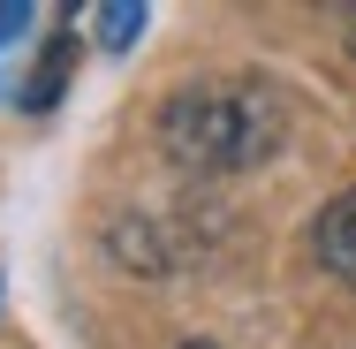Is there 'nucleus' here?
Here are the masks:
<instances>
[{"label": "nucleus", "instance_id": "1", "mask_svg": "<svg viewBox=\"0 0 356 349\" xmlns=\"http://www.w3.org/2000/svg\"><path fill=\"white\" fill-rule=\"evenodd\" d=\"M152 137L175 167L190 175H243L258 160H273L288 137V107L273 84L258 76H213V84H182L159 99Z\"/></svg>", "mask_w": 356, "mask_h": 349}, {"label": "nucleus", "instance_id": "2", "mask_svg": "<svg viewBox=\"0 0 356 349\" xmlns=\"http://www.w3.org/2000/svg\"><path fill=\"white\" fill-rule=\"evenodd\" d=\"M311 251H318V266H326L334 281L356 288V190H341V198L318 205V220H311Z\"/></svg>", "mask_w": 356, "mask_h": 349}, {"label": "nucleus", "instance_id": "3", "mask_svg": "<svg viewBox=\"0 0 356 349\" xmlns=\"http://www.w3.org/2000/svg\"><path fill=\"white\" fill-rule=\"evenodd\" d=\"M69 61H76V46H69V38H54V46L38 54V69L15 84V107H23V114H46V107L69 91Z\"/></svg>", "mask_w": 356, "mask_h": 349}, {"label": "nucleus", "instance_id": "4", "mask_svg": "<svg viewBox=\"0 0 356 349\" xmlns=\"http://www.w3.org/2000/svg\"><path fill=\"white\" fill-rule=\"evenodd\" d=\"M144 23H152V8L144 0H106V8H91V31H99V46L106 54H129L144 38Z\"/></svg>", "mask_w": 356, "mask_h": 349}, {"label": "nucleus", "instance_id": "5", "mask_svg": "<svg viewBox=\"0 0 356 349\" xmlns=\"http://www.w3.org/2000/svg\"><path fill=\"white\" fill-rule=\"evenodd\" d=\"M31 23H38V8H23V0H0V46H15Z\"/></svg>", "mask_w": 356, "mask_h": 349}, {"label": "nucleus", "instance_id": "6", "mask_svg": "<svg viewBox=\"0 0 356 349\" xmlns=\"http://www.w3.org/2000/svg\"><path fill=\"white\" fill-rule=\"evenodd\" d=\"M349 54H356V15H349Z\"/></svg>", "mask_w": 356, "mask_h": 349}, {"label": "nucleus", "instance_id": "7", "mask_svg": "<svg viewBox=\"0 0 356 349\" xmlns=\"http://www.w3.org/2000/svg\"><path fill=\"white\" fill-rule=\"evenodd\" d=\"M190 349H220V342H190Z\"/></svg>", "mask_w": 356, "mask_h": 349}]
</instances>
